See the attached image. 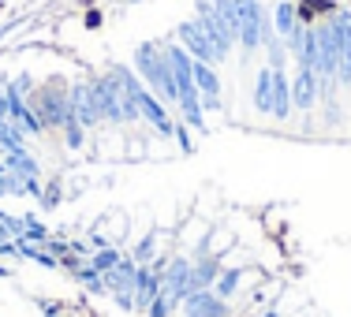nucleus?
I'll use <instances>...</instances> for the list:
<instances>
[{
    "label": "nucleus",
    "instance_id": "obj_1",
    "mask_svg": "<svg viewBox=\"0 0 351 317\" xmlns=\"http://www.w3.org/2000/svg\"><path fill=\"white\" fill-rule=\"evenodd\" d=\"M161 291L172 299L176 306H180L183 299L191 295V262H187V257H172V262L165 265V272H161Z\"/></svg>",
    "mask_w": 351,
    "mask_h": 317
},
{
    "label": "nucleus",
    "instance_id": "obj_2",
    "mask_svg": "<svg viewBox=\"0 0 351 317\" xmlns=\"http://www.w3.org/2000/svg\"><path fill=\"white\" fill-rule=\"evenodd\" d=\"M183 317H228L232 314V306L224 303L221 295H217L213 288H206V291H191L187 299H183Z\"/></svg>",
    "mask_w": 351,
    "mask_h": 317
},
{
    "label": "nucleus",
    "instance_id": "obj_3",
    "mask_svg": "<svg viewBox=\"0 0 351 317\" xmlns=\"http://www.w3.org/2000/svg\"><path fill=\"white\" fill-rule=\"evenodd\" d=\"M217 277H221V257H202V262H195L191 265V291H206V288H213Z\"/></svg>",
    "mask_w": 351,
    "mask_h": 317
},
{
    "label": "nucleus",
    "instance_id": "obj_4",
    "mask_svg": "<svg viewBox=\"0 0 351 317\" xmlns=\"http://www.w3.org/2000/svg\"><path fill=\"white\" fill-rule=\"evenodd\" d=\"M239 283H243V272H239V269H221V277H217L213 291L224 299V303H228V299L239 291Z\"/></svg>",
    "mask_w": 351,
    "mask_h": 317
},
{
    "label": "nucleus",
    "instance_id": "obj_5",
    "mask_svg": "<svg viewBox=\"0 0 351 317\" xmlns=\"http://www.w3.org/2000/svg\"><path fill=\"white\" fill-rule=\"evenodd\" d=\"M120 250L116 246H97V254H94V269L97 272H108V269H116V262H120Z\"/></svg>",
    "mask_w": 351,
    "mask_h": 317
},
{
    "label": "nucleus",
    "instance_id": "obj_6",
    "mask_svg": "<svg viewBox=\"0 0 351 317\" xmlns=\"http://www.w3.org/2000/svg\"><path fill=\"white\" fill-rule=\"evenodd\" d=\"M154 239H138V243H135V250H131V262H135V265H149V262H154Z\"/></svg>",
    "mask_w": 351,
    "mask_h": 317
},
{
    "label": "nucleus",
    "instance_id": "obj_7",
    "mask_svg": "<svg viewBox=\"0 0 351 317\" xmlns=\"http://www.w3.org/2000/svg\"><path fill=\"white\" fill-rule=\"evenodd\" d=\"M195 79H198V86L206 90V97H217V79H213V71L206 68V64H198V68H195Z\"/></svg>",
    "mask_w": 351,
    "mask_h": 317
},
{
    "label": "nucleus",
    "instance_id": "obj_8",
    "mask_svg": "<svg viewBox=\"0 0 351 317\" xmlns=\"http://www.w3.org/2000/svg\"><path fill=\"white\" fill-rule=\"evenodd\" d=\"M295 97H299V105H311L314 101V82H311V75H299V82H295Z\"/></svg>",
    "mask_w": 351,
    "mask_h": 317
}]
</instances>
